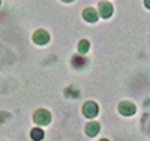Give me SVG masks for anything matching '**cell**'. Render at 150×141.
<instances>
[{
	"mask_svg": "<svg viewBox=\"0 0 150 141\" xmlns=\"http://www.w3.org/2000/svg\"><path fill=\"white\" fill-rule=\"evenodd\" d=\"M98 113H99V107H98L96 102H93V101H89V102H86V104L83 105V114L87 119L96 117Z\"/></svg>",
	"mask_w": 150,
	"mask_h": 141,
	"instance_id": "cell-1",
	"label": "cell"
},
{
	"mask_svg": "<svg viewBox=\"0 0 150 141\" xmlns=\"http://www.w3.org/2000/svg\"><path fill=\"white\" fill-rule=\"evenodd\" d=\"M33 120H35L36 125L45 126V125H48L50 122H51V114H50L47 110H38L35 113V116H33Z\"/></svg>",
	"mask_w": 150,
	"mask_h": 141,
	"instance_id": "cell-2",
	"label": "cell"
},
{
	"mask_svg": "<svg viewBox=\"0 0 150 141\" xmlns=\"http://www.w3.org/2000/svg\"><path fill=\"white\" fill-rule=\"evenodd\" d=\"M119 111H120V114H123V116H132V114H135L137 108H135V105L132 104V102L123 101V102L119 104Z\"/></svg>",
	"mask_w": 150,
	"mask_h": 141,
	"instance_id": "cell-3",
	"label": "cell"
},
{
	"mask_svg": "<svg viewBox=\"0 0 150 141\" xmlns=\"http://www.w3.org/2000/svg\"><path fill=\"white\" fill-rule=\"evenodd\" d=\"M33 41L38 45H45L50 41V35H48L47 30H36L35 35H33Z\"/></svg>",
	"mask_w": 150,
	"mask_h": 141,
	"instance_id": "cell-4",
	"label": "cell"
},
{
	"mask_svg": "<svg viewBox=\"0 0 150 141\" xmlns=\"http://www.w3.org/2000/svg\"><path fill=\"white\" fill-rule=\"evenodd\" d=\"M112 15V5L110 2H101L99 3V17L110 18Z\"/></svg>",
	"mask_w": 150,
	"mask_h": 141,
	"instance_id": "cell-5",
	"label": "cell"
},
{
	"mask_svg": "<svg viewBox=\"0 0 150 141\" xmlns=\"http://www.w3.org/2000/svg\"><path fill=\"white\" fill-rule=\"evenodd\" d=\"M83 17L87 23H96L99 20V14L96 12V9L93 8H86L84 12H83Z\"/></svg>",
	"mask_w": 150,
	"mask_h": 141,
	"instance_id": "cell-6",
	"label": "cell"
},
{
	"mask_svg": "<svg viewBox=\"0 0 150 141\" xmlns=\"http://www.w3.org/2000/svg\"><path fill=\"white\" fill-rule=\"evenodd\" d=\"M99 129H101V125L96 123V122H92V123H89L86 126V134L89 137H95V135H98Z\"/></svg>",
	"mask_w": 150,
	"mask_h": 141,
	"instance_id": "cell-7",
	"label": "cell"
},
{
	"mask_svg": "<svg viewBox=\"0 0 150 141\" xmlns=\"http://www.w3.org/2000/svg\"><path fill=\"white\" fill-rule=\"evenodd\" d=\"M30 137H32L33 141H41V140H44L45 134H44V131L41 129V128H35V129H32V132H30Z\"/></svg>",
	"mask_w": 150,
	"mask_h": 141,
	"instance_id": "cell-8",
	"label": "cell"
},
{
	"mask_svg": "<svg viewBox=\"0 0 150 141\" xmlns=\"http://www.w3.org/2000/svg\"><path fill=\"white\" fill-rule=\"evenodd\" d=\"M89 48H90V42L87 41V39L80 41V44H78V54L84 56V54L87 53V51H89Z\"/></svg>",
	"mask_w": 150,
	"mask_h": 141,
	"instance_id": "cell-9",
	"label": "cell"
},
{
	"mask_svg": "<svg viewBox=\"0 0 150 141\" xmlns=\"http://www.w3.org/2000/svg\"><path fill=\"white\" fill-rule=\"evenodd\" d=\"M86 63H87V60L83 59L81 54H77V56L72 57V65H74V68H83Z\"/></svg>",
	"mask_w": 150,
	"mask_h": 141,
	"instance_id": "cell-10",
	"label": "cell"
},
{
	"mask_svg": "<svg viewBox=\"0 0 150 141\" xmlns=\"http://www.w3.org/2000/svg\"><path fill=\"white\" fill-rule=\"evenodd\" d=\"M144 5H146L147 9H150V0H144Z\"/></svg>",
	"mask_w": 150,
	"mask_h": 141,
	"instance_id": "cell-11",
	"label": "cell"
},
{
	"mask_svg": "<svg viewBox=\"0 0 150 141\" xmlns=\"http://www.w3.org/2000/svg\"><path fill=\"white\" fill-rule=\"evenodd\" d=\"M62 2H65V3H71V2H74V0H62Z\"/></svg>",
	"mask_w": 150,
	"mask_h": 141,
	"instance_id": "cell-12",
	"label": "cell"
},
{
	"mask_svg": "<svg viewBox=\"0 0 150 141\" xmlns=\"http://www.w3.org/2000/svg\"><path fill=\"white\" fill-rule=\"evenodd\" d=\"M99 141H108V140L107 138H102V140H99Z\"/></svg>",
	"mask_w": 150,
	"mask_h": 141,
	"instance_id": "cell-13",
	"label": "cell"
}]
</instances>
